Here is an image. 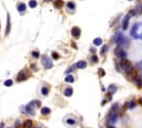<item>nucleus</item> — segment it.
Listing matches in <instances>:
<instances>
[{"label": "nucleus", "mask_w": 142, "mask_h": 128, "mask_svg": "<svg viewBox=\"0 0 142 128\" xmlns=\"http://www.w3.org/2000/svg\"><path fill=\"white\" fill-rule=\"evenodd\" d=\"M114 41H116V44L118 45L119 47H120V46H126V45H128V39H126L121 32H117L116 34V36H114Z\"/></svg>", "instance_id": "obj_1"}, {"label": "nucleus", "mask_w": 142, "mask_h": 128, "mask_svg": "<svg viewBox=\"0 0 142 128\" xmlns=\"http://www.w3.org/2000/svg\"><path fill=\"white\" fill-rule=\"evenodd\" d=\"M41 61H42V65H43V67H45L46 69H50L51 67H52V60L50 59V58L48 57V56L43 55L41 57Z\"/></svg>", "instance_id": "obj_2"}, {"label": "nucleus", "mask_w": 142, "mask_h": 128, "mask_svg": "<svg viewBox=\"0 0 142 128\" xmlns=\"http://www.w3.org/2000/svg\"><path fill=\"white\" fill-rule=\"evenodd\" d=\"M140 26H141V24H135V25H133V27H132V29H131V36L133 37L134 39H139L140 37L138 36V29L140 28Z\"/></svg>", "instance_id": "obj_3"}, {"label": "nucleus", "mask_w": 142, "mask_h": 128, "mask_svg": "<svg viewBox=\"0 0 142 128\" xmlns=\"http://www.w3.org/2000/svg\"><path fill=\"white\" fill-rule=\"evenodd\" d=\"M114 54H116V56L119 59H124V58L126 57V52L124 51L123 49H121V48H117V49L114 50Z\"/></svg>", "instance_id": "obj_4"}, {"label": "nucleus", "mask_w": 142, "mask_h": 128, "mask_svg": "<svg viewBox=\"0 0 142 128\" xmlns=\"http://www.w3.org/2000/svg\"><path fill=\"white\" fill-rule=\"evenodd\" d=\"M121 67H122L123 70L128 71L129 69L132 68V65H131V63H130L129 60H126V58H124V59H122V61H121Z\"/></svg>", "instance_id": "obj_5"}, {"label": "nucleus", "mask_w": 142, "mask_h": 128, "mask_svg": "<svg viewBox=\"0 0 142 128\" xmlns=\"http://www.w3.org/2000/svg\"><path fill=\"white\" fill-rule=\"evenodd\" d=\"M130 18H131V13H128V15H126L123 18V20H122V29L123 30H126V28H128V26H129V20Z\"/></svg>", "instance_id": "obj_6"}, {"label": "nucleus", "mask_w": 142, "mask_h": 128, "mask_svg": "<svg viewBox=\"0 0 142 128\" xmlns=\"http://www.w3.org/2000/svg\"><path fill=\"white\" fill-rule=\"evenodd\" d=\"M71 35H72V37L73 38H79L80 35H81V29L79 28V27H73V28L71 29Z\"/></svg>", "instance_id": "obj_7"}, {"label": "nucleus", "mask_w": 142, "mask_h": 128, "mask_svg": "<svg viewBox=\"0 0 142 128\" xmlns=\"http://www.w3.org/2000/svg\"><path fill=\"white\" fill-rule=\"evenodd\" d=\"M28 77H29V73H27L26 70H22L19 73L18 77H17V80L18 81H22V80H26V79H28Z\"/></svg>", "instance_id": "obj_8"}, {"label": "nucleus", "mask_w": 142, "mask_h": 128, "mask_svg": "<svg viewBox=\"0 0 142 128\" xmlns=\"http://www.w3.org/2000/svg\"><path fill=\"white\" fill-rule=\"evenodd\" d=\"M74 10H76V3L73 1H69L67 3V11L68 12H73Z\"/></svg>", "instance_id": "obj_9"}, {"label": "nucleus", "mask_w": 142, "mask_h": 128, "mask_svg": "<svg viewBox=\"0 0 142 128\" xmlns=\"http://www.w3.org/2000/svg\"><path fill=\"white\" fill-rule=\"evenodd\" d=\"M26 112L29 114V115H34V108L31 104H28L26 106Z\"/></svg>", "instance_id": "obj_10"}, {"label": "nucleus", "mask_w": 142, "mask_h": 128, "mask_svg": "<svg viewBox=\"0 0 142 128\" xmlns=\"http://www.w3.org/2000/svg\"><path fill=\"white\" fill-rule=\"evenodd\" d=\"M10 29H11V24H10V17H9V15L7 16V27H6V31L5 34L8 35L9 32H10Z\"/></svg>", "instance_id": "obj_11"}, {"label": "nucleus", "mask_w": 142, "mask_h": 128, "mask_svg": "<svg viewBox=\"0 0 142 128\" xmlns=\"http://www.w3.org/2000/svg\"><path fill=\"white\" fill-rule=\"evenodd\" d=\"M32 127V121L30 119H27L22 123V128H31Z\"/></svg>", "instance_id": "obj_12"}, {"label": "nucleus", "mask_w": 142, "mask_h": 128, "mask_svg": "<svg viewBox=\"0 0 142 128\" xmlns=\"http://www.w3.org/2000/svg\"><path fill=\"white\" fill-rule=\"evenodd\" d=\"M63 5H64V2L62 0H55V7L57 9H61L63 7Z\"/></svg>", "instance_id": "obj_13"}, {"label": "nucleus", "mask_w": 142, "mask_h": 128, "mask_svg": "<svg viewBox=\"0 0 142 128\" xmlns=\"http://www.w3.org/2000/svg\"><path fill=\"white\" fill-rule=\"evenodd\" d=\"M76 66H77V67H78L79 69H84L86 67H87V63H86V61H83V60H80L79 63H77Z\"/></svg>", "instance_id": "obj_14"}, {"label": "nucleus", "mask_w": 142, "mask_h": 128, "mask_svg": "<svg viewBox=\"0 0 142 128\" xmlns=\"http://www.w3.org/2000/svg\"><path fill=\"white\" fill-rule=\"evenodd\" d=\"M118 120V115L117 114H111L110 117H109V121H110L111 124H114Z\"/></svg>", "instance_id": "obj_15"}, {"label": "nucleus", "mask_w": 142, "mask_h": 128, "mask_svg": "<svg viewBox=\"0 0 142 128\" xmlns=\"http://www.w3.org/2000/svg\"><path fill=\"white\" fill-rule=\"evenodd\" d=\"M72 94H73V89L71 88V87L66 88V90H64V96H66V97H70V96H72Z\"/></svg>", "instance_id": "obj_16"}, {"label": "nucleus", "mask_w": 142, "mask_h": 128, "mask_svg": "<svg viewBox=\"0 0 142 128\" xmlns=\"http://www.w3.org/2000/svg\"><path fill=\"white\" fill-rule=\"evenodd\" d=\"M17 9H18V11L20 13L24 12V10H26V5H24V3H19L18 7H17Z\"/></svg>", "instance_id": "obj_17"}, {"label": "nucleus", "mask_w": 142, "mask_h": 128, "mask_svg": "<svg viewBox=\"0 0 142 128\" xmlns=\"http://www.w3.org/2000/svg\"><path fill=\"white\" fill-rule=\"evenodd\" d=\"M66 123L68 126H74L77 124V121H76V119H73V118H68Z\"/></svg>", "instance_id": "obj_18"}, {"label": "nucleus", "mask_w": 142, "mask_h": 128, "mask_svg": "<svg viewBox=\"0 0 142 128\" xmlns=\"http://www.w3.org/2000/svg\"><path fill=\"white\" fill-rule=\"evenodd\" d=\"M50 112H51L50 108H48V107H43V108H41V114H42V115H49Z\"/></svg>", "instance_id": "obj_19"}, {"label": "nucleus", "mask_w": 142, "mask_h": 128, "mask_svg": "<svg viewBox=\"0 0 142 128\" xmlns=\"http://www.w3.org/2000/svg\"><path fill=\"white\" fill-rule=\"evenodd\" d=\"M108 90L110 94H113V92L117 91V86H114V85H110V86L108 87Z\"/></svg>", "instance_id": "obj_20"}, {"label": "nucleus", "mask_w": 142, "mask_h": 128, "mask_svg": "<svg viewBox=\"0 0 142 128\" xmlns=\"http://www.w3.org/2000/svg\"><path fill=\"white\" fill-rule=\"evenodd\" d=\"M93 45H95V46H101V45H102V39H101V38H95V39L93 40Z\"/></svg>", "instance_id": "obj_21"}, {"label": "nucleus", "mask_w": 142, "mask_h": 128, "mask_svg": "<svg viewBox=\"0 0 142 128\" xmlns=\"http://www.w3.org/2000/svg\"><path fill=\"white\" fill-rule=\"evenodd\" d=\"M64 80H66V82H73L74 81V78L72 75H68V76L64 78Z\"/></svg>", "instance_id": "obj_22"}, {"label": "nucleus", "mask_w": 142, "mask_h": 128, "mask_svg": "<svg viewBox=\"0 0 142 128\" xmlns=\"http://www.w3.org/2000/svg\"><path fill=\"white\" fill-rule=\"evenodd\" d=\"M37 1H36V0H30L29 1V7L30 8H36V7H37Z\"/></svg>", "instance_id": "obj_23"}, {"label": "nucleus", "mask_w": 142, "mask_h": 128, "mask_svg": "<svg viewBox=\"0 0 142 128\" xmlns=\"http://www.w3.org/2000/svg\"><path fill=\"white\" fill-rule=\"evenodd\" d=\"M48 92H49V89H48V87H42V89H41V94L43 95V96H47Z\"/></svg>", "instance_id": "obj_24"}, {"label": "nucleus", "mask_w": 142, "mask_h": 128, "mask_svg": "<svg viewBox=\"0 0 142 128\" xmlns=\"http://www.w3.org/2000/svg\"><path fill=\"white\" fill-rule=\"evenodd\" d=\"M12 84H13V81L11 80V79H8V80H6V81H5V86H6V87L12 86Z\"/></svg>", "instance_id": "obj_25"}, {"label": "nucleus", "mask_w": 142, "mask_h": 128, "mask_svg": "<svg viewBox=\"0 0 142 128\" xmlns=\"http://www.w3.org/2000/svg\"><path fill=\"white\" fill-rule=\"evenodd\" d=\"M134 107H135V102H134V101H130L128 108H129V109H132V108H134Z\"/></svg>", "instance_id": "obj_26"}, {"label": "nucleus", "mask_w": 142, "mask_h": 128, "mask_svg": "<svg viewBox=\"0 0 142 128\" xmlns=\"http://www.w3.org/2000/svg\"><path fill=\"white\" fill-rule=\"evenodd\" d=\"M98 60H99V59H98V57H97V56H95V55H93V56L91 57V61H92L93 64H95V63H97Z\"/></svg>", "instance_id": "obj_27"}, {"label": "nucleus", "mask_w": 142, "mask_h": 128, "mask_svg": "<svg viewBox=\"0 0 142 128\" xmlns=\"http://www.w3.org/2000/svg\"><path fill=\"white\" fill-rule=\"evenodd\" d=\"M107 50H108V46H103L102 47V49H101V54H105V51H107Z\"/></svg>", "instance_id": "obj_28"}, {"label": "nucleus", "mask_w": 142, "mask_h": 128, "mask_svg": "<svg viewBox=\"0 0 142 128\" xmlns=\"http://www.w3.org/2000/svg\"><path fill=\"white\" fill-rule=\"evenodd\" d=\"M32 57L38 58V57H39V52H38V51H32Z\"/></svg>", "instance_id": "obj_29"}, {"label": "nucleus", "mask_w": 142, "mask_h": 128, "mask_svg": "<svg viewBox=\"0 0 142 128\" xmlns=\"http://www.w3.org/2000/svg\"><path fill=\"white\" fill-rule=\"evenodd\" d=\"M52 58H53V59H58V58H59V55L57 54V52L53 51V52H52Z\"/></svg>", "instance_id": "obj_30"}, {"label": "nucleus", "mask_w": 142, "mask_h": 128, "mask_svg": "<svg viewBox=\"0 0 142 128\" xmlns=\"http://www.w3.org/2000/svg\"><path fill=\"white\" fill-rule=\"evenodd\" d=\"M99 73H100V76H101V77L104 76V70H103L102 68H100V69H99Z\"/></svg>", "instance_id": "obj_31"}, {"label": "nucleus", "mask_w": 142, "mask_h": 128, "mask_svg": "<svg viewBox=\"0 0 142 128\" xmlns=\"http://www.w3.org/2000/svg\"><path fill=\"white\" fill-rule=\"evenodd\" d=\"M19 125H20V124H19V120H17L16 125H15V128H19Z\"/></svg>", "instance_id": "obj_32"}, {"label": "nucleus", "mask_w": 142, "mask_h": 128, "mask_svg": "<svg viewBox=\"0 0 142 128\" xmlns=\"http://www.w3.org/2000/svg\"><path fill=\"white\" fill-rule=\"evenodd\" d=\"M31 68L33 69V70H38V68H37V66L36 65H31Z\"/></svg>", "instance_id": "obj_33"}, {"label": "nucleus", "mask_w": 142, "mask_h": 128, "mask_svg": "<svg viewBox=\"0 0 142 128\" xmlns=\"http://www.w3.org/2000/svg\"><path fill=\"white\" fill-rule=\"evenodd\" d=\"M72 70H73V69H72V67H70V68H68V70H67L66 73H70V71H72Z\"/></svg>", "instance_id": "obj_34"}, {"label": "nucleus", "mask_w": 142, "mask_h": 128, "mask_svg": "<svg viewBox=\"0 0 142 128\" xmlns=\"http://www.w3.org/2000/svg\"><path fill=\"white\" fill-rule=\"evenodd\" d=\"M139 102L142 105V98H140V99H139Z\"/></svg>", "instance_id": "obj_35"}, {"label": "nucleus", "mask_w": 142, "mask_h": 128, "mask_svg": "<svg viewBox=\"0 0 142 128\" xmlns=\"http://www.w3.org/2000/svg\"><path fill=\"white\" fill-rule=\"evenodd\" d=\"M46 2H49V1H51V0H45Z\"/></svg>", "instance_id": "obj_36"}, {"label": "nucleus", "mask_w": 142, "mask_h": 128, "mask_svg": "<svg viewBox=\"0 0 142 128\" xmlns=\"http://www.w3.org/2000/svg\"><path fill=\"white\" fill-rule=\"evenodd\" d=\"M108 128H114V127H113V126H109Z\"/></svg>", "instance_id": "obj_37"}, {"label": "nucleus", "mask_w": 142, "mask_h": 128, "mask_svg": "<svg viewBox=\"0 0 142 128\" xmlns=\"http://www.w3.org/2000/svg\"><path fill=\"white\" fill-rule=\"evenodd\" d=\"M128 1H132V0H128Z\"/></svg>", "instance_id": "obj_38"}]
</instances>
